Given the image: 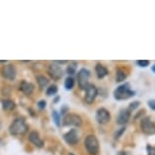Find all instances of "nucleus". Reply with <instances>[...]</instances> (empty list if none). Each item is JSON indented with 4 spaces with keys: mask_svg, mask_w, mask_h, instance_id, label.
<instances>
[{
    "mask_svg": "<svg viewBox=\"0 0 155 155\" xmlns=\"http://www.w3.org/2000/svg\"><path fill=\"white\" fill-rule=\"evenodd\" d=\"M9 132L14 136L23 135L28 132V125L25 124V120L15 119L9 127Z\"/></svg>",
    "mask_w": 155,
    "mask_h": 155,
    "instance_id": "obj_1",
    "label": "nucleus"
},
{
    "mask_svg": "<svg viewBox=\"0 0 155 155\" xmlns=\"http://www.w3.org/2000/svg\"><path fill=\"white\" fill-rule=\"evenodd\" d=\"M134 94H135V92H134L133 90H131L130 84H128V83L123 84V85L119 86L118 88L115 90V92H114L115 98L118 99V101L128 99V98H130L131 96H133Z\"/></svg>",
    "mask_w": 155,
    "mask_h": 155,
    "instance_id": "obj_2",
    "label": "nucleus"
},
{
    "mask_svg": "<svg viewBox=\"0 0 155 155\" xmlns=\"http://www.w3.org/2000/svg\"><path fill=\"white\" fill-rule=\"evenodd\" d=\"M85 147L89 155H97L99 151V144L98 140L94 135H88L85 138Z\"/></svg>",
    "mask_w": 155,
    "mask_h": 155,
    "instance_id": "obj_3",
    "label": "nucleus"
},
{
    "mask_svg": "<svg viewBox=\"0 0 155 155\" xmlns=\"http://www.w3.org/2000/svg\"><path fill=\"white\" fill-rule=\"evenodd\" d=\"M89 76H90V73L87 69L82 68L78 72L77 81H78V85H79L80 89H86V87L88 86Z\"/></svg>",
    "mask_w": 155,
    "mask_h": 155,
    "instance_id": "obj_4",
    "label": "nucleus"
},
{
    "mask_svg": "<svg viewBox=\"0 0 155 155\" xmlns=\"http://www.w3.org/2000/svg\"><path fill=\"white\" fill-rule=\"evenodd\" d=\"M141 130L146 135L155 134V123L150 118H144L141 121Z\"/></svg>",
    "mask_w": 155,
    "mask_h": 155,
    "instance_id": "obj_5",
    "label": "nucleus"
},
{
    "mask_svg": "<svg viewBox=\"0 0 155 155\" xmlns=\"http://www.w3.org/2000/svg\"><path fill=\"white\" fill-rule=\"evenodd\" d=\"M82 124V120L76 114H69L63 120L64 126H74V127H80Z\"/></svg>",
    "mask_w": 155,
    "mask_h": 155,
    "instance_id": "obj_6",
    "label": "nucleus"
},
{
    "mask_svg": "<svg viewBox=\"0 0 155 155\" xmlns=\"http://www.w3.org/2000/svg\"><path fill=\"white\" fill-rule=\"evenodd\" d=\"M95 118H96V121H97L99 124L104 125V124H107L110 120V114L107 110L104 109V107H101V109H98L96 110Z\"/></svg>",
    "mask_w": 155,
    "mask_h": 155,
    "instance_id": "obj_7",
    "label": "nucleus"
},
{
    "mask_svg": "<svg viewBox=\"0 0 155 155\" xmlns=\"http://www.w3.org/2000/svg\"><path fill=\"white\" fill-rule=\"evenodd\" d=\"M1 74L4 78H6L8 80H13L16 76V69L13 65L8 64V65H5L2 67Z\"/></svg>",
    "mask_w": 155,
    "mask_h": 155,
    "instance_id": "obj_8",
    "label": "nucleus"
},
{
    "mask_svg": "<svg viewBox=\"0 0 155 155\" xmlns=\"http://www.w3.org/2000/svg\"><path fill=\"white\" fill-rule=\"evenodd\" d=\"M97 96V88L93 84H88L85 89V101L87 104H92Z\"/></svg>",
    "mask_w": 155,
    "mask_h": 155,
    "instance_id": "obj_9",
    "label": "nucleus"
},
{
    "mask_svg": "<svg viewBox=\"0 0 155 155\" xmlns=\"http://www.w3.org/2000/svg\"><path fill=\"white\" fill-rule=\"evenodd\" d=\"M64 140L66 141V143H68L70 145H75L77 144L79 141V137H78V133L75 129H72L69 132H67L64 134Z\"/></svg>",
    "mask_w": 155,
    "mask_h": 155,
    "instance_id": "obj_10",
    "label": "nucleus"
},
{
    "mask_svg": "<svg viewBox=\"0 0 155 155\" xmlns=\"http://www.w3.org/2000/svg\"><path fill=\"white\" fill-rule=\"evenodd\" d=\"M48 73H49V75L51 76L53 79H55V80L60 79V78L62 77V75H63L62 69H61L60 67L58 66L57 64H55V63H52L51 65L49 66Z\"/></svg>",
    "mask_w": 155,
    "mask_h": 155,
    "instance_id": "obj_11",
    "label": "nucleus"
},
{
    "mask_svg": "<svg viewBox=\"0 0 155 155\" xmlns=\"http://www.w3.org/2000/svg\"><path fill=\"white\" fill-rule=\"evenodd\" d=\"M28 140H30L35 146H37L38 148H42L44 146L43 140L41 139L39 133H38L37 131H31L30 133V135H28Z\"/></svg>",
    "mask_w": 155,
    "mask_h": 155,
    "instance_id": "obj_12",
    "label": "nucleus"
},
{
    "mask_svg": "<svg viewBox=\"0 0 155 155\" xmlns=\"http://www.w3.org/2000/svg\"><path fill=\"white\" fill-rule=\"evenodd\" d=\"M130 116L131 113L129 110H122L119 114L118 119H117V123L119 125H126L129 120H130Z\"/></svg>",
    "mask_w": 155,
    "mask_h": 155,
    "instance_id": "obj_13",
    "label": "nucleus"
},
{
    "mask_svg": "<svg viewBox=\"0 0 155 155\" xmlns=\"http://www.w3.org/2000/svg\"><path fill=\"white\" fill-rule=\"evenodd\" d=\"M34 84L31 82H28V81H22L19 85V89L27 95H31L34 91Z\"/></svg>",
    "mask_w": 155,
    "mask_h": 155,
    "instance_id": "obj_14",
    "label": "nucleus"
},
{
    "mask_svg": "<svg viewBox=\"0 0 155 155\" xmlns=\"http://www.w3.org/2000/svg\"><path fill=\"white\" fill-rule=\"evenodd\" d=\"M95 73L99 79H101V78H104L106 75H107V69L104 65L98 63V64H96V66H95Z\"/></svg>",
    "mask_w": 155,
    "mask_h": 155,
    "instance_id": "obj_15",
    "label": "nucleus"
},
{
    "mask_svg": "<svg viewBox=\"0 0 155 155\" xmlns=\"http://www.w3.org/2000/svg\"><path fill=\"white\" fill-rule=\"evenodd\" d=\"M37 81H38V84H39V87L41 89H44L49 84V79H47L44 75H38Z\"/></svg>",
    "mask_w": 155,
    "mask_h": 155,
    "instance_id": "obj_16",
    "label": "nucleus"
},
{
    "mask_svg": "<svg viewBox=\"0 0 155 155\" xmlns=\"http://www.w3.org/2000/svg\"><path fill=\"white\" fill-rule=\"evenodd\" d=\"M2 107L5 110H12L15 107V104L11 99H3L2 101Z\"/></svg>",
    "mask_w": 155,
    "mask_h": 155,
    "instance_id": "obj_17",
    "label": "nucleus"
},
{
    "mask_svg": "<svg viewBox=\"0 0 155 155\" xmlns=\"http://www.w3.org/2000/svg\"><path fill=\"white\" fill-rule=\"evenodd\" d=\"M126 77H127V74L124 71H122V70H118L117 71V75H116L117 82H122V81H124L126 79Z\"/></svg>",
    "mask_w": 155,
    "mask_h": 155,
    "instance_id": "obj_18",
    "label": "nucleus"
},
{
    "mask_svg": "<svg viewBox=\"0 0 155 155\" xmlns=\"http://www.w3.org/2000/svg\"><path fill=\"white\" fill-rule=\"evenodd\" d=\"M64 85H65V88L66 89H72L73 86H74V79H73L72 77H67L66 80H65V83H64Z\"/></svg>",
    "mask_w": 155,
    "mask_h": 155,
    "instance_id": "obj_19",
    "label": "nucleus"
},
{
    "mask_svg": "<svg viewBox=\"0 0 155 155\" xmlns=\"http://www.w3.org/2000/svg\"><path fill=\"white\" fill-rule=\"evenodd\" d=\"M58 91V88H57V86L56 85H51L50 87H48V89H47V95H49V96H52V95H54V94H56Z\"/></svg>",
    "mask_w": 155,
    "mask_h": 155,
    "instance_id": "obj_20",
    "label": "nucleus"
},
{
    "mask_svg": "<svg viewBox=\"0 0 155 155\" xmlns=\"http://www.w3.org/2000/svg\"><path fill=\"white\" fill-rule=\"evenodd\" d=\"M75 71H76V63L72 62L68 66V68H67V72H68V74H74Z\"/></svg>",
    "mask_w": 155,
    "mask_h": 155,
    "instance_id": "obj_21",
    "label": "nucleus"
},
{
    "mask_svg": "<svg viewBox=\"0 0 155 155\" xmlns=\"http://www.w3.org/2000/svg\"><path fill=\"white\" fill-rule=\"evenodd\" d=\"M52 115H53L54 121H55V123H56V125L57 126H60V116L58 115V113L56 112V110H54Z\"/></svg>",
    "mask_w": 155,
    "mask_h": 155,
    "instance_id": "obj_22",
    "label": "nucleus"
},
{
    "mask_svg": "<svg viewBox=\"0 0 155 155\" xmlns=\"http://www.w3.org/2000/svg\"><path fill=\"white\" fill-rule=\"evenodd\" d=\"M137 64L141 67H146L149 65V61L148 60H138L137 61Z\"/></svg>",
    "mask_w": 155,
    "mask_h": 155,
    "instance_id": "obj_23",
    "label": "nucleus"
},
{
    "mask_svg": "<svg viewBox=\"0 0 155 155\" xmlns=\"http://www.w3.org/2000/svg\"><path fill=\"white\" fill-rule=\"evenodd\" d=\"M147 155H155V146H147Z\"/></svg>",
    "mask_w": 155,
    "mask_h": 155,
    "instance_id": "obj_24",
    "label": "nucleus"
},
{
    "mask_svg": "<svg viewBox=\"0 0 155 155\" xmlns=\"http://www.w3.org/2000/svg\"><path fill=\"white\" fill-rule=\"evenodd\" d=\"M38 107H39L40 110H44L46 107V101H39V104H38Z\"/></svg>",
    "mask_w": 155,
    "mask_h": 155,
    "instance_id": "obj_25",
    "label": "nucleus"
},
{
    "mask_svg": "<svg viewBox=\"0 0 155 155\" xmlns=\"http://www.w3.org/2000/svg\"><path fill=\"white\" fill-rule=\"evenodd\" d=\"M148 106L150 109L154 110H155V99H152V101H148Z\"/></svg>",
    "mask_w": 155,
    "mask_h": 155,
    "instance_id": "obj_26",
    "label": "nucleus"
},
{
    "mask_svg": "<svg viewBox=\"0 0 155 155\" xmlns=\"http://www.w3.org/2000/svg\"><path fill=\"white\" fill-rule=\"evenodd\" d=\"M138 106H139V102H138V101L133 102V104L130 106V107H129V110H133V109H136V107H138Z\"/></svg>",
    "mask_w": 155,
    "mask_h": 155,
    "instance_id": "obj_27",
    "label": "nucleus"
},
{
    "mask_svg": "<svg viewBox=\"0 0 155 155\" xmlns=\"http://www.w3.org/2000/svg\"><path fill=\"white\" fill-rule=\"evenodd\" d=\"M124 131H125V128L123 127V128L121 129V130L119 131V132H117V133H116V137H115V138H116V139H117V138H120V136H121V134H122L123 132H124Z\"/></svg>",
    "mask_w": 155,
    "mask_h": 155,
    "instance_id": "obj_28",
    "label": "nucleus"
},
{
    "mask_svg": "<svg viewBox=\"0 0 155 155\" xmlns=\"http://www.w3.org/2000/svg\"><path fill=\"white\" fill-rule=\"evenodd\" d=\"M57 63H60V64H65L67 63V61H56Z\"/></svg>",
    "mask_w": 155,
    "mask_h": 155,
    "instance_id": "obj_29",
    "label": "nucleus"
},
{
    "mask_svg": "<svg viewBox=\"0 0 155 155\" xmlns=\"http://www.w3.org/2000/svg\"><path fill=\"white\" fill-rule=\"evenodd\" d=\"M119 155H127V154H126V152L121 151V152H120V153H119Z\"/></svg>",
    "mask_w": 155,
    "mask_h": 155,
    "instance_id": "obj_30",
    "label": "nucleus"
},
{
    "mask_svg": "<svg viewBox=\"0 0 155 155\" xmlns=\"http://www.w3.org/2000/svg\"><path fill=\"white\" fill-rule=\"evenodd\" d=\"M152 71H153V72L155 73V65H153V66H152Z\"/></svg>",
    "mask_w": 155,
    "mask_h": 155,
    "instance_id": "obj_31",
    "label": "nucleus"
},
{
    "mask_svg": "<svg viewBox=\"0 0 155 155\" xmlns=\"http://www.w3.org/2000/svg\"><path fill=\"white\" fill-rule=\"evenodd\" d=\"M70 155H73V154H70Z\"/></svg>",
    "mask_w": 155,
    "mask_h": 155,
    "instance_id": "obj_32",
    "label": "nucleus"
}]
</instances>
